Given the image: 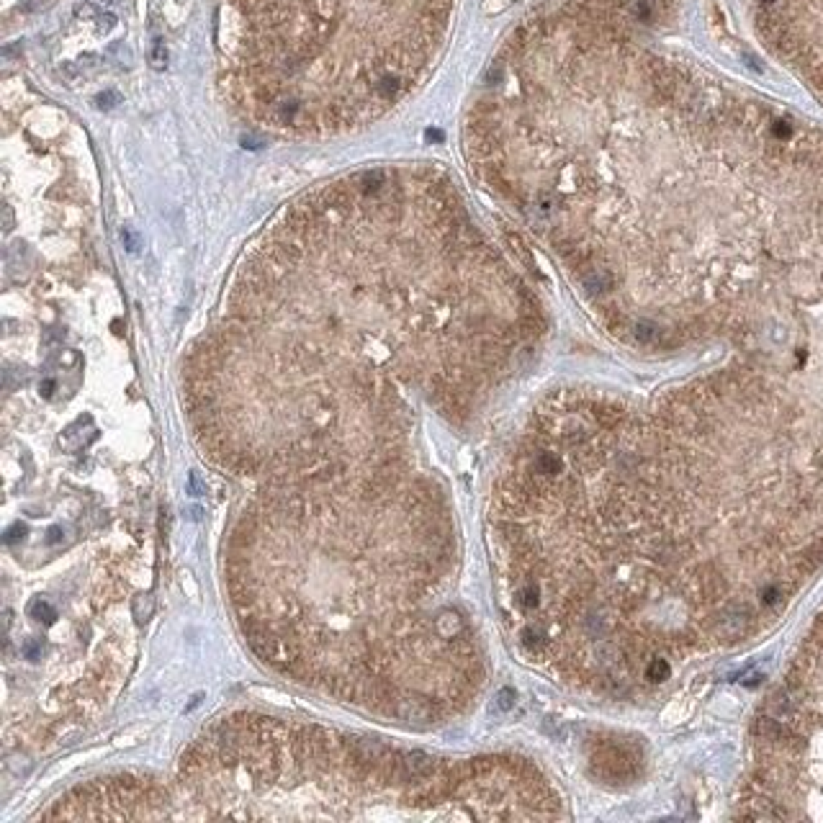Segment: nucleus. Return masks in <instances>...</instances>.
<instances>
[{
  "label": "nucleus",
  "mask_w": 823,
  "mask_h": 823,
  "mask_svg": "<svg viewBox=\"0 0 823 823\" xmlns=\"http://www.w3.org/2000/svg\"><path fill=\"white\" fill-rule=\"evenodd\" d=\"M762 44L823 101V0H749Z\"/></svg>",
  "instance_id": "obj_1"
},
{
  "label": "nucleus",
  "mask_w": 823,
  "mask_h": 823,
  "mask_svg": "<svg viewBox=\"0 0 823 823\" xmlns=\"http://www.w3.org/2000/svg\"><path fill=\"white\" fill-rule=\"evenodd\" d=\"M26 615L31 618V620L42 622V625H52V622L60 618V615H57V607H54L46 597H34L26 607Z\"/></svg>",
  "instance_id": "obj_2"
},
{
  "label": "nucleus",
  "mask_w": 823,
  "mask_h": 823,
  "mask_svg": "<svg viewBox=\"0 0 823 823\" xmlns=\"http://www.w3.org/2000/svg\"><path fill=\"white\" fill-rule=\"evenodd\" d=\"M147 60H149V67H152V70L162 72L167 67V46H165V42H162V36H160V31L152 34V46H149Z\"/></svg>",
  "instance_id": "obj_3"
},
{
  "label": "nucleus",
  "mask_w": 823,
  "mask_h": 823,
  "mask_svg": "<svg viewBox=\"0 0 823 823\" xmlns=\"http://www.w3.org/2000/svg\"><path fill=\"white\" fill-rule=\"evenodd\" d=\"M646 677L654 679V682H664L666 677H669V664H666L664 659H651V664L646 666Z\"/></svg>",
  "instance_id": "obj_4"
},
{
  "label": "nucleus",
  "mask_w": 823,
  "mask_h": 823,
  "mask_svg": "<svg viewBox=\"0 0 823 823\" xmlns=\"http://www.w3.org/2000/svg\"><path fill=\"white\" fill-rule=\"evenodd\" d=\"M96 103H98V108H105V111H108V108H114V105L121 103V96H119L116 90H105V93H101V96L96 98Z\"/></svg>",
  "instance_id": "obj_5"
},
{
  "label": "nucleus",
  "mask_w": 823,
  "mask_h": 823,
  "mask_svg": "<svg viewBox=\"0 0 823 823\" xmlns=\"http://www.w3.org/2000/svg\"><path fill=\"white\" fill-rule=\"evenodd\" d=\"M75 16H78V18H93V16H98V8L93 6V3H80L78 8H75Z\"/></svg>",
  "instance_id": "obj_6"
},
{
  "label": "nucleus",
  "mask_w": 823,
  "mask_h": 823,
  "mask_svg": "<svg viewBox=\"0 0 823 823\" xmlns=\"http://www.w3.org/2000/svg\"><path fill=\"white\" fill-rule=\"evenodd\" d=\"M46 3H49V0H24V3H21V10H24V13H36V10L44 8Z\"/></svg>",
  "instance_id": "obj_7"
},
{
  "label": "nucleus",
  "mask_w": 823,
  "mask_h": 823,
  "mask_svg": "<svg viewBox=\"0 0 823 823\" xmlns=\"http://www.w3.org/2000/svg\"><path fill=\"white\" fill-rule=\"evenodd\" d=\"M24 533H26V525H21V523H16V525L10 527L8 535H6V543H16L18 538H24Z\"/></svg>",
  "instance_id": "obj_8"
},
{
  "label": "nucleus",
  "mask_w": 823,
  "mask_h": 823,
  "mask_svg": "<svg viewBox=\"0 0 823 823\" xmlns=\"http://www.w3.org/2000/svg\"><path fill=\"white\" fill-rule=\"evenodd\" d=\"M191 494H196V497L206 494V484L198 479V473H191Z\"/></svg>",
  "instance_id": "obj_9"
},
{
  "label": "nucleus",
  "mask_w": 823,
  "mask_h": 823,
  "mask_svg": "<svg viewBox=\"0 0 823 823\" xmlns=\"http://www.w3.org/2000/svg\"><path fill=\"white\" fill-rule=\"evenodd\" d=\"M116 24V16L114 13H103V16L98 18V26H101V31H108V28H114Z\"/></svg>",
  "instance_id": "obj_10"
},
{
  "label": "nucleus",
  "mask_w": 823,
  "mask_h": 823,
  "mask_svg": "<svg viewBox=\"0 0 823 823\" xmlns=\"http://www.w3.org/2000/svg\"><path fill=\"white\" fill-rule=\"evenodd\" d=\"M3 229H6V232L13 229V211H10V206L3 209Z\"/></svg>",
  "instance_id": "obj_11"
},
{
  "label": "nucleus",
  "mask_w": 823,
  "mask_h": 823,
  "mask_svg": "<svg viewBox=\"0 0 823 823\" xmlns=\"http://www.w3.org/2000/svg\"><path fill=\"white\" fill-rule=\"evenodd\" d=\"M512 697H515V692H512V690H502L500 692V705H502V708H512Z\"/></svg>",
  "instance_id": "obj_12"
},
{
  "label": "nucleus",
  "mask_w": 823,
  "mask_h": 823,
  "mask_svg": "<svg viewBox=\"0 0 823 823\" xmlns=\"http://www.w3.org/2000/svg\"><path fill=\"white\" fill-rule=\"evenodd\" d=\"M80 65H83V67H96L98 57H93V54H83V57H80Z\"/></svg>",
  "instance_id": "obj_13"
},
{
  "label": "nucleus",
  "mask_w": 823,
  "mask_h": 823,
  "mask_svg": "<svg viewBox=\"0 0 823 823\" xmlns=\"http://www.w3.org/2000/svg\"><path fill=\"white\" fill-rule=\"evenodd\" d=\"M52 389H54V381H44V384L39 386V391H42V396H52Z\"/></svg>",
  "instance_id": "obj_14"
}]
</instances>
